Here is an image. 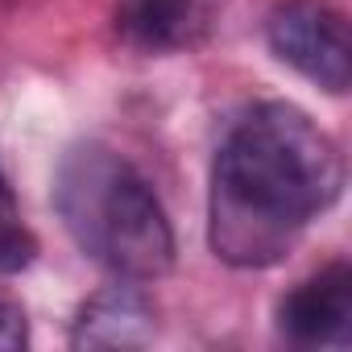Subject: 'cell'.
I'll use <instances>...</instances> for the list:
<instances>
[{"mask_svg": "<svg viewBox=\"0 0 352 352\" xmlns=\"http://www.w3.org/2000/svg\"><path fill=\"white\" fill-rule=\"evenodd\" d=\"M344 191L336 141L294 104L249 108L220 141L212 166L208 241L236 270L278 265L302 228Z\"/></svg>", "mask_w": 352, "mask_h": 352, "instance_id": "6da1fadb", "label": "cell"}, {"mask_svg": "<svg viewBox=\"0 0 352 352\" xmlns=\"http://www.w3.org/2000/svg\"><path fill=\"white\" fill-rule=\"evenodd\" d=\"M54 208L71 241L120 282H153L174 265V228L149 179L112 145L79 141L54 174Z\"/></svg>", "mask_w": 352, "mask_h": 352, "instance_id": "7a4b0ae2", "label": "cell"}, {"mask_svg": "<svg viewBox=\"0 0 352 352\" xmlns=\"http://www.w3.org/2000/svg\"><path fill=\"white\" fill-rule=\"evenodd\" d=\"M270 50L315 87L344 96L352 83L348 21L327 0H282L265 21Z\"/></svg>", "mask_w": 352, "mask_h": 352, "instance_id": "3957f363", "label": "cell"}, {"mask_svg": "<svg viewBox=\"0 0 352 352\" xmlns=\"http://www.w3.org/2000/svg\"><path fill=\"white\" fill-rule=\"evenodd\" d=\"M278 327L302 348H340L352 336V270L331 261L278 302Z\"/></svg>", "mask_w": 352, "mask_h": 352, "instance_id": "277c9868", "label": "cell"}, {"mask_svg": "<svg viewBox=\"0 0 352 352\" xmlns=\"http://www.w3.org/2000/svg\"><path fill=\"white\" fill-rule=\"evenodd\" d=\"M157 336V315L149 298L137 286H104L96 290L75 323H71V348L100 352V348H145Z\"/></svg>", "mask_w": 352, "mask_h": 352, "instance_id": "5b68a950", "label": "cell"}, {"mask_svg": "<svg viewBox=\"0 0 352 352\" xmlns=\"http://www.w3.org/2000/svg\"><path fill=\"white\" fill-rule=\"evenodd\" d=\"M208 30L204 0H129L120 9V34L141 50H183Z\"/></svg>", "mask_w": 352, "mask_h": 352, "instance_id": "8992f818", "label": "cell"}, {"mask_svg": "<svg viewBox=\"0 0 352 352\" xmlns=\"http://www.w3.org/2000/svg\"><path fill=\"white\" fill-rule=\"evenodd\" d=\"M34 257H38L34 232L0 208V274H21L34 265Z\"/></svg>", "mask_w": 352, "mask_h": 352, "instance_id": "52a82bcc", "label": "cell"}, {"mask_svg": "<svg viewBox=\"0 0 352 352\" xmlns=\"http://www.w3.org/2000/svg\"><path fill=\"white\" fill-rule=\"evenodd\" d=\"M30 344V319L25 311L0 294V352H21Z\"/></svg>", "mask_w": 352, "mask_h": 352, "instance_id": "ba28073f", "label": "cell"}]
</instances>
